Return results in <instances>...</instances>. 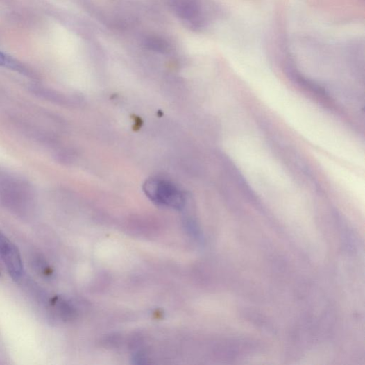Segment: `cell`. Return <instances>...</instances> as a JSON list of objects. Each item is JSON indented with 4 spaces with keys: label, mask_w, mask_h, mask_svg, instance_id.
Returning a JSON list of instances; mask_svg holds the SVG:
<instances>
[{
    "label": "cell",
    "mask_w": 365,
    "mask_h": 365,
    "mask_svg": "<svg viewBox=\"0 0 365 365\" xmlns=\"http://www.w3.org/2000/svg\"><path fill=\"white\" fill-rule=\"evenodd\" d=\"M0 66L21 72L25 75L27 74L31 76L30 71L27 69L12 58L2 53V52H0Z\"/></svg>",
    "instance_id": "6"
},
{
    "label": "cell",
    "mask_w": 365,
    "mask_h": 365,
    "mask_svg": "<svg viewBox=\"0 0 365 365\" xmlns=\"http://www.w3.org/2000/svg\"><path fill=\"white\" fill-rule=\"evenodd\" d=\"M175 14L189 23L197 24L201 18V6L198 0H168Z\"/></svg>",
    "instance_id": "4"
},
{
    "label": "cell",
    "mask_w": 365,
    "mask_h": 365,
    "mask_svg": "<svg viewBox=\"0 0 365 365\" xmlns=\"http://www.w3.org/2000/svg\"><path fill=\"white\" fill-rule=\"evenodd\" d=\"M0 257L10 277L19 280L24 273L22 259L17 247L11 242L4 233L0 232Z\"/></svg>",
    "instance_id": "3"
},
{
    "label": "cell",
    "mask_w": 365,
    "mask_h": 365,
    "mask_svg": "<svg viewBox=\"0 0 365 365\" xmlns=\"http://www.w3.org/2000/svg\"><path fill=\"white\" fill-rule=\"evenodd\" d=\"M33 192L27 182L11 176L0 178V200L15 212H27L33 203Z\"/></svg>",
    "instance_id": "1"
},
{
    "label": "cell",
    "mask_w": 365,
    "mask_h": 365,
    "mask_svg": "<svg viewBox=\"0 0 365 365\" xmlns=\"http://www.w3.org/2000/svg\"><path fill=\"white\" fill-rule=\"evenodd\" d=\"M146 195L156 204L180 210L185 204V197L171 182L152 178L144 185Z\"/></svg>",
    "instance_id": "2"
},
{
    "label": "cell",
    "mask_w": 365,
    "mask_h": 365,
    "mask_svg": "<svg viewBox=\"0 0 365 365\" xmlns=\"http://www.w3.org/2000/svg\"><path fill=\"white\" fill-rule=\"evenodd\" d=\"M144 44L149 50L159 53H166L170 50L169 43L160 37L149 36L144 40Z\"/></svg>",
    "instance_id": "5"
}]
</instances>
